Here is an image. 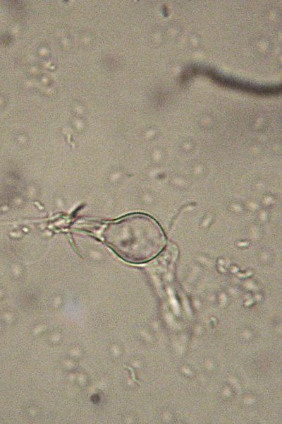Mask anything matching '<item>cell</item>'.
Returning <instances> with one entry per match:
<instances>
[{
  "label": "cell",
  "mask_w": 282,
  "mask_h": 424,
  "mask_svg": "<svg viewBox=\"0 0 282 424\" xmlns=\"http://www.w3.org/2000/svg\"><path fill=\"white\" fill-rule=\"evenodd\" d=\"M197 71H202V73H204V75L207 76L219 86L239 90L248 93L260 95H271L280 93L281 90V85L278 86L254 85L252 83L223 76L214 70L208 69L200 70L198 69Z\"/></svg>",
  "instance_id": "cell-2"
},
{
  "label": "cell",
  "mask_w": 282,
  "mask_h": 424,
  "mask_svg": "<svg viewBox=\"0 0 282 424\" xmlns=\"http://www.w3.org/2000/svg\"><path fill=\"white\" fill-rule=\"evenodd\" d=\"M102 237L120 258L132 264L152 259L166 243L159 224L143 213H132L109 222L103 229Z\"/></svg>",
  "instance_id": "cell-1"
}]
</instances>
